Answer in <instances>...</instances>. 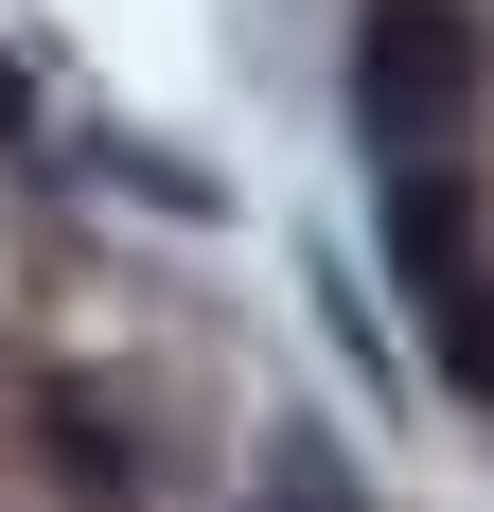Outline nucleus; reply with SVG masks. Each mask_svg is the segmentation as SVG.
Returning <instances> with one entry per match:
<instances>
[{"label": "nucleus", "mask_w": 494, "mask_h": 512, "mask_svg": "<svg viewBox=\"0 0 494 512\" xmlns=\"http://www.w3.org/2000/svg\"><path fill=\"white\" fill-rule=\"evenodd\" d=\"M36 442H53V477H89V495H142V460H124V424H106V407H71V389L36 407Z\"/></svg>", "instance_id": "obj_4"}, {"label": "nucleus", "mask_w": 494, "mask_h": 512, "mask_svg": "<svg viewBox=\"0 0 494 512\" xmlns=\"http://www.w3.org/2000/svg\"><path fill=\"white\" fill-rule=\"evenodd\" d=\"M247 512H371V495H353V460L318 442V424H265V460H247Z\"/></svg>", "instance_id": "obj_3"}, {"label": "nucleus", "mask_w": 494, "mask_h": 512, "mask_svg": "<svg viewBox=\"0 0 494 512\" xmlns=\"http://www.w3.org/2000/svg\"><path fill=\"white\" fill-rule=\"evenodd\" d=\"M424 354H442V389H477V407H494V265L459 283V301H424Z\"/></svg>", "instance_id": "obj_5"}, {"label": "nucleus", "mask_w": 494, "mask_h": 512, "mask_svg": "<svg viewBox=\"0 0 494 512\" xmlns=\"http://www.w3.org/2000/svg\"><path fill=\"white\" fill-rule=\"evenodd\" d=\"M0 142H36V89H18V53H0Z\"/></svg>", "instance_id": "obj_6"}, {"label": "nucleus", "mask_w": 494, "mask_h": 512, "mask_svg": "<svg viewBox=\"0 0 494 512\" xmlns=\"http://www.w3.org/2000/svg\"><path fill=\"white\" fill-rule=\"evenodd\" d=\"M477 195H459V159H406V177H389V283H406V318H424V301H459V283H477Z\"/></svg>", "instance_id": "obj_2"}, {"label": "nucleus", "mask_w": 494, "mask_h": 512, "mask_svg": "<svg viewBox=\"0 0 494 512\" xmlns=\"http://www.w3.org/2000/svg\"><path fill=\"white\" fill-rule=\"evenodd\" d=\"M477 106H494V36H477V0H371L353 18V124H371V159H459L477 142Z\"/></svg>", "instance_id": "obj_1"}]
</instances>
